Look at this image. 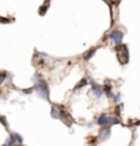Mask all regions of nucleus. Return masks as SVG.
<instances>
[{
	"label": "nucleus",
	"instance_id": "1",
	"mask_svg": "<svg viewBox=\"0 0 140 146\" xmlns=\"http://www.w3.org/2000/svg\"><path fill=\"white\" fill-rule=\"evenodd\" d=\"M116 123H120V119L118 116H114V115L113 116L112 115H101L97 119V125L99 126H112Z\"/></svg>",
	"mask_w": 140,
	"mask_h": 146
},
{
	"label": "nucleus",
	"instance_id": "2",
	"mask_svg": "<svg viewBox=\"0 0 140 146\" xmlns=\"http://www.w3.org/2000/svg\"><path fill=\"white\" fill-rule=\"evenodd\" d=\"M37 91H38V95L41 96L42 99H45V100H48L49 99V87H48V84L42 80L41 83H38L37 84Z\"/></svg>",
	"mask_w": 140,
	"mask_h": 146
},
{
	"label": "nucleus",
	"instance_id": "3",
	"mask_svg": "<svg viewBox=\"0 0 140 146\" xmlns=\"http://www.w3.org/2000/svg\"><path fill=\"white\" fill-rule=\"evenodd\" d=\"M110 41L114 42L116 45H118V43H121L122 42V38H124V33L122 31H120V30H114V31L110 33Z\"/></svg>",
	"mask_w": 140,
	"mask_h": 146
},
{
	"label": "nucleus",
	"instance_id": "4",
	"mask_svg": "<svg viewBox=\"0 0 140 146\" xmlns=\"http://www.w3.org/2000/svg\"><path fill=\"white\" fill-rule=\"evenodd\" d=\"M110 133H112L110 126H102V129H99L98 131V138L101 141H106V139H109Z\"/></svg>",
	"mask_w": 140,
	"mask_h": 146
},
{
	"label": "nucleus",
	"instance_id": "5",
	"mask_svg": "<svg viewBox=\"0 0 140 146\" xmlns=\"http://www.w3.org/2000/svg\"><path fill=\"white\" fill-rule=\"evenodd\" d=\"M91 92H93V95L97 99H99V98L104 95V89L101 88L99 85H97V84H93V85H91Z\"/></svg>",
	"mask_w": 140,
	"mask_h": 146
},
{
	"label": "nucleus",
	"instance_id": "6",
	"mask_svg": "<svg viewBox=\"0 0 140 146\" xmlns=\"http://www.w3.org/2000/svg\"><path fill=\"white\" fill-rule=\"evenodd\" d=\"M104 92L106 94L108 98H112V96H113V85L110 83H106L104 87Z\"/></svg>",
	"mask_w": 140,
	"mask_h": 146
},
{
	"label": "nucleus",
	"instance_id": "7",
	"mask_svg": "<svg viewBox=\"0 0 140 146\" xmlns=\"http://www.w3.org/2000/svg\"><path fill=\"white\" fill-rule=\"evenodd\" d=\"M50 115H52V118H55V119H59L60 118V108H57L56 106H52Z\"/></svg>",
	"mask_w": 140,
	"mask_h": 146
},
{
	"label": "nucleus",
	"instance_id": "8",
	"mask_svg": "<svg viewBox=\"0 0 140 146\" xmlns=\"http://www.w3.org/2000/svg\"><path fill=\"white\" fill-rule=\"evenodd\" d=\"M95 53H97V49H91V50H88V52L86 53V54H84V56H83V58H84V60H87V61H88V60H90V58L93 57V56H94V54H95Z\"/></svg>",
	"mask_w": 140,
	"mask_h": 146
},
{
	"label": "nucleus",
	"instance_id": "9",
	"mask_svg": "<svg viewBox=\"0 0 140 146\" xmlns=\"http://www.w3.org/2000/svg\"><path fill=\"white\" fill-rule=\"evenodd\" d=\"M11 135L14 137V139H15L16 143H23V138H22V135H19V134H16V133H12Z\"/></svg>",
	"mask_w": 140,
	"mask_h": 146
},
{
	"label": "nucleus",
	"instance_id": "10",
	"mask_svg": "<svg viewBox=\"0 0 140 146\" xmlns=\"http://www.w3.org/2000/svg\"><path fill=\"white\" fill-rule=\"evenodd\" d=\"M84 85H87V78H82V80H80V83H79L78 85L75 87V89H80V88H83Z\"/></svg>",
	"mask_w": 140,
	"mask_h": 146
},
{
	"label": "nucleus",
	"instance_id": "11",
	"mask_svg": "<svg viewBox=\"0 0 140 146\" xmlns=\"http://www.w3.org/2000/svg\"><path fill=\"white\" fill-rule=\"evenodd\" d=\"M48 7H49V1H45V4H44L41 8H40V14H41V15H45V12H46Z\"/></svg>",
	"mask_w": 140,
	"mask_h": 146
},
{
	"label": "nucleus",
	"instance_id": "12",
	"mask_svg": "<svg viewBox=\"0 0 140 146\" xmlns=\"http://www.w3.org/2000/svg\"><path fill=\"white\" fill-rule=\"evenodd\" d=\"M42 80H44V78H42V76H41V74H38V73H37V74H34V76H33V81H34V83H36V84L41 83Z\"/></svg>",
	"mask_w": 140,
	"mask_h": 146
},
{
	"label": "nucleus",
	"instance_id": "13",
	"mask_svg": "<svg viewBox=\"0 0 140 146\" xmlns=\"http://www.w3.org/2000/svg\"><path fill=\"white\" fill-rule=\"evenodd\" d=\"M16 142H15V139H14V137L12 135H10V138L5 141V145H15Z\"/></svg>",
	"mask_w": 140,
	"mask_h": 146
},
{
	"label": "nucleus",
	"instance_id": "14",
	"mask_svg": "<svg viewBox=\"0 0 140 146\" xmlns=\"http://www.w3.org/2000/svg\"><path fill=\"white\" fill-rule=\"evenodd\" d=\"M36 89V87H31V88H26V89H23V94H26V95H30L33 94V91Z\"/></svg>",
	"mask_w": 140,
	"mask_h": 146
},
{
	"label": "nucleus",
	"instance_id": "15",
	"mask_svg": "<svg viewBox=\"0 0 140 146\" xmlns=\"http://www.w3.org/2000/svg\"><path fill=\"white\" fill-rule=\"evenodd\" d=\"M122 110H124V106H122V104H117V107H116V112H117V114H120Z\"/></svg>",
	"mask_w": 140,
	"mask_h": 146
},
{
	"label": "nucleus",
	"instance_id": "16",
	"mask_svg": "<svg viewBox=\"0 0 140 146\" xmlns=\"http://www.w3.org/2000/svg\"><path fill=\"white\" fill-rule=\"evenodd\" d=\"M0 123H1V125H4L5 127H8V123H7V120H5L4 116H0Z\"/></svg>",
	"mask_w": 140,
	"mask_h": 146
},
{
	"label": "nucleus",
	"instance_id": "17",
	"mask_svg": "<svg viewBox=\"0 0 140 146\" xmlns=\"http://www.w3.org/2000/svg\"><path fill=\"white\" fill-rule=\"evenodd\" d=\"M5 78H7V73H0V84L3 83Z\"/></svg>",
	"mask_w": 140,
	"mask_h": 146
},
{
	"label": "nucleus",
	"instance_id": "18",
	"mask_svg": "<svg viewBox=\"0 0 140 146\" xmlns=\"http://www.w3.org/2000/svg\"><path fill=\"white\" fill-rule=\"evenodd\" d=\"M113 100L116 102V103H118L120 100H121V96H120V95H114V96H113Z\"/></svg>",
	"mask_w": 140,
	"mask_h": 146
}]
</instances>
